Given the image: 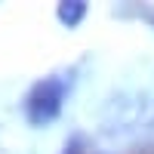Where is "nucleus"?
<instances>
[{"label":"nucleus","mask_w":154,"mask_h":154,"mask_svg":"<svg viewBox=\"0 0 154 154\" xmlns=\"http://www.w3.org/2000/svg\"><path fill=\"white\" fill-rule=\"evenodd\" d=\"M68 80L62 74H49V77H40L37 83L28 86V93L22 99V114L31 126H46L53 123L59 114H62V105H65V96H68Z\"/></svg>","instance_id":"obj_1"},{"label":"nucleus","mask_w":154,"mask_h":154,"mask_svg":"<svg viewBox=\"0 0 154 154\" xmlns=\"http://www.w3.org/2000/svg\"><path fill=\"white\" fill-rule=\"evenodd\" d=\"M89 12V3L86 0H62V3L56 6V19L65 25V28H77Z\"/></svg>","instance_id":"obj_2"},{"label":"nucleus","mask_w":154,"mask_h":154,"mask_svg":"<svg viewBox=\"0 0 154 154\" xmlns=\"http://www.w3.org/2000/svg\"><path fill=\"white\" fill-rule=\"evenodd\" d=\"M86 148H89V142H86V136L83 133H74L68 142H65V148H62V154H86Z\"/></svg>","instance_id":"obj_3"},{"label":"nucleus","mask_w":154,"mask_h":154,"mask_svg":"<svg viewBox=\"0 0 154 154\" xmlns=\"http://www.w3.org/2000/svg\"><path fill=\"white\" fill-rule=\"evenodd\" d=\"M145 19H148V22H151V25H154V12H145Z\"/></svg>","instance_id":"obj_4"}]
</instances>
